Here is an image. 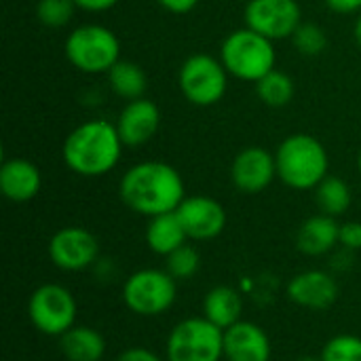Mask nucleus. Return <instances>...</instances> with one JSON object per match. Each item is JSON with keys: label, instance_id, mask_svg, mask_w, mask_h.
Masks as SVG:
<instances>
[{"label": "nucleus", "instance_id": "obj_8", "mask_svg": "<svg viewBox=\"0 0 361 361\" xmlns=\"http://www.w3.org/2000/svg\"><path fill=\"white\" fill-rule=\"evenodd\" d=\"M226 68L212 55L188 57L178 74L182 95L195 106H214L226 93Z\"/></svg>", "mask_w": 361, "mask_h": 361}, {"label": "nucleus", "instance_id": "obj_12", "mask_svg": "<svg viewBox=\"0 0 361 361\" xmlns=\"http://www.w3.org/2000/svg\"><path fill=\"white\" fill-rule=\"evenodd\" d=\"M188 239L207 241L218 237L226 226V212L224 207L212 197H186L180 207L176 209Z\"/></svg>", "mask_w": 361, "mask_h": 361}, {"label": "nucleus", "instance_id": "obj_13", "mask_svg": "<svg viewBox=\"0 0 361 361\" xmlns=\"http://www.w3.org/2000/svg\"><path fill=\"white\" fill-rule=\"evenodd\" d=\"M275 176H277L275 157L260 146H250L241 150L231 167L233 184L241 192H250V195L262 192L267 186H271Z\"/></svg>", "mask_w": 361, "mask_h": 361}, {"label": "nucleus", "instance_id": "obj_1", "mask_svg": "<svg viewBox=\"0 0 361 361\" xmlns=\"http://www.w3.org/2000/svg\"><path fill=\"white\" fill-rule=\"evenodd\" d=\"M121 199L142 216H161L176 212L184 197L180 173L161 161H144L127 169L121 180Z\"/></svg>", "mask_w": 361, "mask_h": 361}, {"label": "nucleus", "instance_id": "obj_17", "mask_svg": "<svg viewBox=\"0 0 361 361\" xmlns=\"http://www.w3.org/2000/svg\"><path fill=\"white\" fill-rule=\"evenodd\" d=\"M42 178L34 163L25 159H8L0 167V190L8 201L25 203L40 190Z\"/></svg>", "mask_w": 361, "mask_h": 361}, {"label": "nucleus", "instance_id": "obj_3", "mask_svg": "<svg viewBox=\"0 0 361 361\" xmlns=\"http://www.w3.org/2000/svg\"><path fill=\"white\" fill-rule=\"evenodd\" d=\"M277 176L294 190L317 188L328 178V152L322 142L307 133L283 140L275 152Z\"/></svg>", "mask_w": 361, "mask_h": 361}, {"label": "nucleus", "instance_id": "obj_21", "mask_svg": "<svg viewBox=\"0 0 361 361\" xmlns=\"http://www.w3.org/2000/svg\"><path fill=\"white\" fill-rule=\"evenodd\" d=\"M186 239H188V235H186L176 212L150 218V224L146 228V243L154 254L169 256L173 250L184 245Z\"/></svg>", "mask_w": 361, "mask_h": 361}, {"label": "nucleus", "instance_id": "obj_29", "mask_svg": "<svg viewBox=\"0 0 361 361\" xmlns=\"http://www.w3.org/2000/svg\"><path fill=\"white\" fill-rule=\"evenodd\" d=\"M338 243L345 250H361V222H347L341 224Z\"/></svg>", "mask_w": 361, "mask_h": 361}, {"label": "nucleus", "instance_id": "obj_34", "mask_svg": "<svg viewBox=\"0 0 361 361\" xmlns=\"http://www.w3.org/2000/svg\"><path fill=\"white\" fill-rule=\"evenodd\" d=\"M355 40H357V44L361 47V15L357 17V23H355Z\"/></svg>", "mask_w": 361, "mask_h": 361}, {"label": "nucleus", "instance_id": "obj_31", "mask_svg": "<svg viewBox=\"0 0 361 361\" xmlns=\"http://www.w3.org/2000/svg\"><path fill=\"white\" fill-rule=\"evenodd\" d=\"M159 4L169 13H188L199 4V0H159Z\"/></svg>", "mask_w": 361, "mask_h": 361}, {"label": "nucleus", "instance_id": "obj_19", "mask_svg": "<svg viewBox=\"0 0 361 361\" xmlns=\"http://www.w3.org/2000/svg\"><path fill=\"white\" fill-rule=\"evenodd\" d=\"M241 311H243L241 296L231 286H216L214 290L207 292L203 300V317L214 326H218L220 330H226L237 322H241Z\"/></svg>", "mask_w": 361, "mask_h": 361}, {"label": "nucleus", "instance_id": "obj_25", "mask_svg": "<svg viewBox=\"0 0 361 361\" xmlns=\"http://www.w3.org/2000/svg\"><path fill=\"white\" fill-rule=\"evenodd\" d=\"M201 258L199 252L190 245H180L178 250H173L167 256V264L165 271L173 277V279H190L197 271H199Z\"/></svg>", "mask_w": 361, "mask_h": 361}, {"label": "nucleus", "instance_id": "obj_27", "mask_svg": "<svg viewBox=\"0 0 361 361\" xmlns=\"http://www.w3.org/2000/svg\"><path fill=\"white\" fill-rule=\"evenodd\" d=\"M322 361H361V338L353 334H341L326 343Z\"/></svg>", "mask_w": 361, "mask_h": 361}, {"label": "nucleus", "instance_id": "obj_24", "mask_svg": "<svg viewBox=\"0 0 361 361\" xmlns=\"http://www.w3.org/2000/svg\"><path fill=\"white\" fill-rule=\"evenodd\" d=\"M256 93L258 97L271 106V108H281L288 106L294 97V82L288 74L279 70H271L267 76H262L256 82Z\"/></svg>", "mask_w": 361, "mask_h": 361}, {"label": "nucleus", "instance_id": "obj_5", "mask_svg": "<svg viewBox=\"0 0 361 361\" xmlns=\"http://www.w3.org/2000/svg\"><path fill=\"white\" fill-rule=\"evenodd\" d=\"M118 55H121V42L116 34L97 23H87L76 27L66 40L68 61L85 74L110 72V68L116 61H121Z\"/></svg>", "mask_w": 361, "mask_h": 361}, {"label": "nucleus", "instance_id": "obj_15", "mask_svg": "<svg viewBox=\"0 0 361 361\" xmlns=\"http://www.w3.org/2000/svg\"><path fill=\"white\" fill-rule=\"evenodd\" d=\"M224 357L228 361H269L271 341L252 322H237L224 330Z\"/></svg>", "mask_w": 361, "mask_h": 361}, {"label": "nucleus", "instance_id": "obj_22", "mask_svg": "<svg viewBox=\"0 0 361 361\" xmlns=\"http://www.w3.org/2000/svg\"><path fill=\"white\" fill-rule=\"evenodd\" d=\"M108 82L118 97L129 102L140 99L148 85L144 70L133 61H116L108 72Z\"/></svg>", "mask_w": 361, "mask_h": 361}, {"label": "nucleus", "instance_id": "obj_14", "mask_svg": "<svg viewBox=\"0 0 361 361\" xmlns=\"http://www.w3.org/2000/svg\"><path fill=\"white\" fill-rule=\"evenodd\" d=\"M288 296L305 309L324 311L336 302L338 283L326 271H305L288 283Z\"/></svg>", "mask_w": 361, "mask_h": 361}, {"label": "nucleus", "instance_id": "obj_35", "mask_svg": "<svg viewBox=\"0 0 361 361\" xmlns=\"http://www.w3.org/2000/svg\"><path fill=\"white\" fill-rule=\"evenodd\" d=\"M298 361H322V357H300Z\"/></svg>", "mask_w": 361, "mask_h": 361}, {"label": "nucleus", "instance_id": "obj_23", "mask_svg": "<svg viewBox=\"0 0 361 361\" xmlns=\"http://www.w3.org/2000/svg\"><path fill=\"white\" fill-rule=\"evenodd\" d=\"M315 201L322 214L326 216H343L351 205V190L345 180L341 178H326L315 188Z\"/></svg>", "mask_w": 361, "mask_h": 361}, {"label": "nucleus", "instance_id": "obj_4", "mask_svg": "<svg viewBox=\"0 0 361 361\" xmlns=\"http://www.w3.org/2000/svg\"><path fill=\"white\" fill-rule=\"evenodd\" d=\"M220 61L226 72L250 82H258L275 70V47L267 36L243 27L231 32L220 49Z\"/></svg>", "mask_w": 361, "mask_h": 361}, {"label": "nucleus", "instance_id": "obj_36", "mask_svg": "<svg viewBox=\"0 0 361 361\" xmlns=\"http://www.w3.org/2000/svg\"><path fill=\"white\" fill-rule=\"evenodd\" d=\"M357 165H360V173H361V150H360V159H357Z\"/></svg>", "mask_w": 361, "mask_h": 361}, {"label": "nucleus", "instance_id": "obj_26", "mask_svg": "<svg viewBox=\"0 0 361 361\" xmlns=\"http://www.w3.org/2000/svg\"><path fill=\"white\" fill-rule=\"evenodd\" d=\"M74 0H38L36 17L47 27H61L74 15Z\"/></svg>", "mask_w": 361, "mask_h": 361}, {"label": "nucleus", "instance_id": "obj_33", "mask_svg": "<svg viewBox=\"0 0 361 361\" xmlns=\"http://www.w3.org/2000/svg\"><path fill=\"white\" fill-rule=\"evenodd\" d=\"M326 4L334 11V13H355L361 8V0H326Z\"/></svg>", "mask_w": 361, "mask_h": 361}, {"label": "nucleus", "instance_id": "obj_9", "mask_svg": "<svg viewBox=\"0 0 361 361\" xmlns=\"http://www.w3.org/2000/svg\"><path fill=\"white\" fill-rule=\"evenodd\" d=\"M27 315L36 330L47 336H61L74 326L76 302L70 290L57 283L40 286L27 302Z\"/></svg>", "mask_w": 361, "mask_h": 361}, {"label": "nucleus", "instance_id": "obj_28", "mask_svg": "<svg viewBox=\"0 0 361 361\" xmlns=\"http://www.w3.org/2000/svg\"><path fill=\"white\" fill-rule=\"evenodd\" d=\"M292 38H294V47L302 55H319L328 44L326 32L315 23H300Z\"/></svg>", "mask_w": 361, "mask_h": 361}, {"label": "nucleus", "instance_id": "obj_10", "mask_svg": "<svg viewBox=\"0 0 361 361\" xmlns=\"http://www.w3.org/2000/svg\"><path fill=\"white\" fill-rule=\"evenodd\" d=\"M300 17L296 0H250L245 6V25L269 40L294 36Z\"/></svg>", "mask_w": 361, "mask_h": 361}, {"label": "nucleus", "instance_id": "obj_37", "mask_svg": "<svg viewBox=\"0 0 361 361\" xmlns=\"http://www.w3.org/2000/svg\"><path fill=\"white\" fill-rule=\"evenodd\" d=\"M247 2H250V0H247Z\"/></svg>", "mask_w": 361, "mask_h": 361}, {"label": "nucleus", "instance_id": "obj_18", "mask_svg": "<svg viewBox=\"0 0 361 361\" xmlns=\"http://www.w3.org/2000/svg\"><path fill=\"white\" fill-rule=\"evenodd\" d=\"M338 237H341V226L336 218L319 214V216L309 218L300 226L296 245L307 256H322V254H328L338 243Z\"/></svg>", "mask_w": 361, "mask_h": 361}, {"label": "nucleus", "instance_id": "obj_11", "mask_svg": "<svg viewBox=\"0 0 361 361\" xmlns=\"http://www.w3.org/2000/svg\"><path fill=\"white\" fill-rule=\"evenodd\" d=\"M97 254V239L80 226L61 228L49 241V256L61 271H82L95 262Z\"/></svg>", "mask_w": 361, "mask_h": 361}, {"label": "nucleus", "instance_id": "obj_6", "mask_svg": "<svg viewBox=\"0 0 361 361\" xmlns=\"http://www.w3.org/2000/svg\"><path fill=\"white\" fill-rule=\"evenodd\" d=\"M224 357V330L205 317L180 322L167 338V361H220Z\"/></svg>", "mask_w": 361, "mask_h": 361}, {"label": "nucleus", "instance_id": "obj_32", "mask_svg": "<svg viewBox=\"0 0 361 361\" xmlns=\"http://www.w3.org/2000/svg\"><path fill=\"white\" fill-rule=\"evenodd\" d=\"M118 0H74V4L78 8L91 11V13H99V11H108L116 4Z\"/></svg>", "mask_w": 361, "mask_h": 361}, {"label": "nucleus", "instance_id": "obj_2", "mask_svg": "<svg viewBox=\"0 0 361 361\" xmlns=\"http://www.w3.org/2000/svg\"><path fill=\"white\" fill-rule=\"evenodd\" d=\"M123 140L116 125L89 121L78 125L63 142V161L78 176L95 178L112 171L121 159Z\"/></svg>", "mask_w": 361, "mask_h": 361}, {"label": "nucleus", "instance_id": "obj_30", "mask_svg": "<svg viewBox=\"0 0 361 361\" xmlns=\"http://www.w3.org/2000/svg\"><path fill=\"white\" fill-rule=\"evenodd\" d=\"M116 361H161L152 351L148 349H142V347H133V349H127L118 355Z\"/></svg>", "mask_w": 361, "mask_h": 361}, {"label": "nucleus", "instance_id": "obj_16", "mask_svg": "<svg viewBox=\"0 0 361 361\" xmlns=\"http://www.w3.org/2000/svg\"><path fill=\"white\" fill-rule=\"evenodd\" d=\"M159 123L161 112L157 104L146 97H140L123 108L116 121V129L125 146H142L157 133Z\"/></svg>", "mask_w": 361, "mask_h": 361}, {"label": "nucleus", "instance_id": "obj_20", "mask_svg": "<svg viewBox=\"0 0 361 361\" xmlns=\"http://www.w3.org/2000/svg\"><path fill=\"white\" fill-rule=\"evenodd\" d=\"M59 349L68 361H99L106 351V341L89 326H72L59 336Z\"/></svg>", "mask_w": 361, "mask_h": 361}, {"label": "nucleus", "instance_id": "obj_7", "mask_svg": "<svg viewBox=\"0 0 361 361\" xmlns=\"http://www.w3.org/2000/svg\"><path fill=\"white\" fill-rule=\"evenodd\" d=\"M176 279L167 271L144 269L133 273L123 288V298L129 311L142 317L165 313L176 300Z\"/></svg>", "mask_w": 361, "mask_h": 361}]
</instances>
